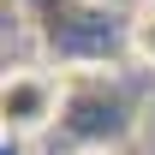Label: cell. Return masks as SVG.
Returning <instances> with one entry per match:
<instances>
[{
  "mask_svg": "<svg viewBox=\"0 0 155 155\" xmlns=\"http://www.w3.org/2000/svg\"><path fill=\"white\" fill-rule=\"evenodd\" d=\"M131 54L155 72V0H143V6L131 12Z\"/></svg>",
  "mask_w": 155,
  "mask_h": 155,
  "instance_id": "cell-2",
  "label": "cell"
},
{
  "mask_svg": "<svg viewBox=\"0 0 155 155\" xmlns=\"http://www.w3.org/2000/svg\"><path fill=\"white\" fill-rule=\"evenodd\" d=\"M60 107H66V78L42 72V66H18V72H6V84H0V125H6V137H42L54 131Z\"/></svg>",
  "mask_w": 155,
  "mask_h": 155,
  "instance_id": "cell-1",
  "label": "cell"
}]
</instances>
